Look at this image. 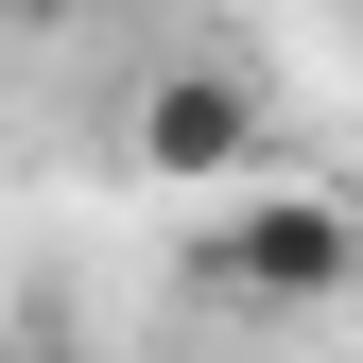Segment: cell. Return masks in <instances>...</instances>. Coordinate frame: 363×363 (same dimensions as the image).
I'll list each match as a JSON object with an SVG mask.
<instances>
[{"mask_svg":"<svg viewBox=\"0 0 363 363\" xmlns=\"http://www.w3.org/2000/svg\"><path fill=\"white\" fill-rule=\"evenodd\" d=\"M363 277V208L346 191H277V173H259L242 208H225V294H277V311H311V294H346Z\"/></svg>","mask_w":363,"mask_h":363,"instance_id":"obj_1","label":"cell"},{"mask_svg":"<svg viewBox=\"0 0 363 363\" xmlns=\"http://www.w3.org/2000/svg\"><path fill=\"white\" fill-rule=\"evenodd\" d=\"M121 139H139L156 173H259L277 121H259V86L225 69V52H156L139 86H121Z\"/></svg>","mask_w":363,"mask_h":363,"instance_id":"obj_2","label":"cell"},{"mask_svg":"<svg viewBox=\"0 0 363 363\" xmlns=\"http://www.w3.org/2000/svg\"><path fill=\"white\" fill-rule=\"evenodd\" d=\"M0 363H35V346H18V329H0Z\"/></svg>","mask_w":363,"mask_h":363,"instance_id":"obj_3","label":"cell"}]
</instances>
